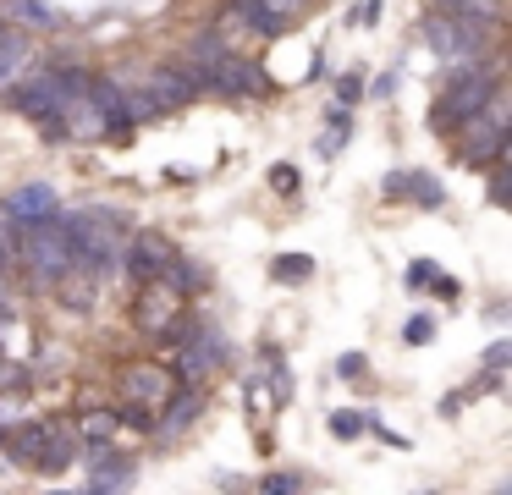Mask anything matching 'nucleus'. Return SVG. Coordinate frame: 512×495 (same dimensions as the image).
<instances>
[{
  "label": "nucleus",
  "mask_w": 512,
  "mask_h": 495,
  "mask_svg": "<svg viewBox=\"0 0 512 495\" xmlns=\"http://www.w3.org/2000/svg\"><path fill=\"white\" fill-rule=\"evenodd\" d=\"M72 248V270L105 275L122 264V215L116 209H78V215H56Z\"/></svg>",
  "instance_id": "nucleus-1"
},
{
  "label": "nucleus",
  "mask_w": 512,
  "mask_h": 495,
  "mask_svg": "<svg viewBox=\"0 0 512 495\" xmlns=\"http://www.w3.org/2000/svg\"><path fill=\"white\" fill-rule=\"evenodd\" d=\"M452 132H457V165L485 171L490 160H501V154H507V105L490 94L485 105H479L474 116H463Z\"/></svg>",
  "instance_id": "nucleus-2"
},
{
  "label": "nucleus",
  "mask_w": 512,
  "mask_h": 495,
  "mask_svg": "<svg viewBox=\"0 0 512 495\" xmlns=\"http://www.w3.org/2000/svg\"><path fill=\"white\" fill-rule=\"evenodd\" d=\"M501 88V77H496V66H485V61H474V66H457L452 72V83L441 88V99H435V110H430V127L435 132H452L463 116H474L479 105H485L490 94Z\"/></svg>",
  "instance_id": "nucleus-3"
},
{
  "label": "nucleus",
  "mask_w": 512,
  "mask_h": 495,
  "mask_svg": "<svg viewBox=\"0 0 512 495\" xmlns=\"http://www.w3.org/2000/svg\"><path fill=\"white\" fill-rule=\"evenodd\" d=\"M78 88H89V72H78V66H50V72H23L6 94H12L17 116L45 121L50 110H56L67 94H78Z\"/></svg>",
  "instance_id": "nucleus-4"
},
{
  "label": "nucleus",
  "mask_w": 512,
  "mask_h": 495,
  "mask_svg": "<svg viewBox=\"0 0 512 495\" xmlns=\"http://www.w3.org/2000/svg\"><path fill=\"white\" fill-rule=\"evenodd\" d=\"M144 292H138L133 303V325L144 330L149 341H166V347H177L182 330H188V314H182V292L160 275V281H138Z\"/></svg>",
  "instance_id": "nucleus-5"
},
{
  "label": "nucleus",
  "mask_w": 512,
  "mask_h": 495,
  "mask_svg": "<svg viewBox=\"0 0 512 495\" xmlns=\"http://www.w3.org/2000/svg\"><path fill=\"white\" fill-rule=\"evenodd\" d=\"M23 264L34 281L56 286L61 275H72V248H67V231H61V220H39V226H23Z\"/></svg>",
  "instance_id": "nucleus-6"
},
{
  "label": "nucleus",
  "mask_w": 512,
  "mask_h": 495,
  "mask_svg": "<svg viewBox=\"0 0 512 495\" xmlns=\"http://www.w3.org/2000/svg\"><path fill=\"white\" fill-rule=\"evenodd\" d=\"M424 44H430L441 61H479V50H485V28L479 22L463 17H430L424 22Z\"/></svg>",
  "instance_id": "nucleus-7"
},
{
  "label": "nucleus",
  "mask_w": 512,
  "mask_h": 495,
  "mask_svg": "<svg viewBox=\"0 0 512 495\" xmlns=\"http://www.w3.org/2000/svg\"><path fill=\"white\" fill-rule=\"evenodd\" d=\"M177 347H182V363H177L182 385H204V374H215L226 363V341L215 325H188Z\"/></svg>",
  "instance_id": "nucleus-8"
},
{
  "label": "nucleus",
  "mask_w": 512,
  "mask_h": 495,
  "mask_svg": "<svg viewBox=\"0 0 512 495\" xmlns=\"http://www.w3.org/2000/svg\"><path fill=\"white\" fill-rule=\"evenodd\" d=\"M177 391V380H171L166 369H155V363H138V369L122 374V413H160V402Z\"/></svg>",
  "instance_id": "nucleus-9"
},
{
  "label": "nucleus",
  "mask_w": 512,
  "mask_h": 495,
  "mask_svg": "<svg viewBox=\"0 0 512 495\" xmlns=\"http://www.w3.org/2000/svg\"><path fill=\"white\" fill-rule=\"evenodd\" d=\"M204 83H210L215 94H232V99H243V94H270L265 66H259V61H237V55H221L215 66H204Z\"/></svg>",
  "instance_id": "nucleus-10"
},
{
  "label": "nucleus",
  "mask_w": 512,
  "mask_h": 495,
  "mask_svg": "<svg viewBox=\"0 0 512 495\" xmlns=\"http://www.w3.org/2000/svg\"><path fill=\"white\" fill-rule=\"evenodd\" d=\"M199 88H210V83H204V66H160V72H149V94H155L160 110L188 105Z\"/></svg>",
  "instance_id": "nucleus-11"
},
{
  "label": "nucleus",
  "mask_w": 512,
  "mask_h": 495,
  "mask_svg": "<svg viewBox=\"0 0 512 495\" xmlns=\"http://www.w3.org/2000/svg\"><path fill=\"white\" fill-rule=\"evenodd\" d=\"M171 259H177V248H171V237H160V231H138L133 248H127L133 281H160V275L171 270Z\"/></svg>",
  "instance_id": "nucleus-12"
},
{
  "label": "nucleus",
  "mask_w": 512,
  "mask_h": 495,
  "mask_svg": "<svg viewBox=\"0 0 512 495\" xmlns=\"http://www.w3.org/2000/svg\"><path fill=\"white\" fill-rule=\"evenodd\" d=\"M50 215H61V204H56V187H45V182H28L6 198V220L12 226H39Z\"/></svg>",
  "instance_id": "nucleus-13"
},
{
  "label": "nucleus",
  "mask_w": 512,
  "mask_h": 495,
  "mask_svg": "<svg viewBox=\"0 0 512 495\" xmlns=\"http://www.w3.org/2000/svg\"><path fill=\"white\" fill-rule=\"evenodd\" d=\"M78 451H83L78 429L61 424V418H45V446H39V462H34V468H39V473H67Z\"/></svg>",
  "instance_id": "nucleus-14"
},
{
  "label": "nucleus",
  "mask_w": 512,
  "mask_h": 495,
  "mask_svg": "<svg viewBox=\"0 0 512 495\" xmlns=\"http://www.w3.org/2000/svg\"><path fill=\"white\" fill-rule=\"evenodd\" d=\"M127 484H133V457L94 446V473H89V490H94V495H105V490H127Z\"/></svg>",
  "instance_id": "nucleus-15"
},
{
  "label": "nucleus",
  "mask_w": 512,
  "mask_h": 495,
  "mask_svg": "<svg viewBox=\"0 0 512 495\" xmlns=\"http://www.w3.org/2000/svg\"><path fill=\"white\" fill-rule=\"evenodd\" d=\"M160 407H166V424H160V435H182V429H188L193 424V418H199V407H204V396H199V385H182V391H171L166 396V402H160Z\"/></svg>",
  "instance_id": "nucleus-16"
},
{
  "label": "nucleus",
  "mask_w": 512,
  "mask_h": 495,
  "mask_svg": "<svg viewBox=\"0 0 512 495\" xmlns=\"http://www.w3.org/2000/svg\"><path fill=\"white\" fill-rule=\"evenodd\" d=\"M23 72H28V39L0 33V94H6V88H12Z\"/></svg>",
  "instance_id": "nucleus-17"
},
{
  "label": "nucleus",
  "mask_w": 512,
  "mask_h": 495,
  "mask_svg": "<svg viewBox=\"0 0 512 495\" xmlns=\"http://www.w3.org/2000/svg\"><path fill=\"white\" fill-rule=\"evenodd\" d=\"M402 198H413L419 209H441L446 204V187L424 171H402Z\"/></svg>",
  "instance_id": "nucleus-18"
},
{
  "label": "nucleus",
  "mask_w": 512,
  "mask_h": 495,
  "mask_svg": "<svg viewBox=\"0 0 512 495\" xmlns=\"http://www.w3.org/2000/svg\"><path fill=\"white\" fill-rule=\"evenodd\" d=\"M116 424H122L116 413H105V407H94V413H83V424H78V440H83V446H111Z\"/></svg>",
  "instance_id": "nucleus-19"
},
{
  "label": "nucleus",
  "mask_w": 512,
  "mask_h": 495,
  "mask_svg": "<svg viewBox=\"0 0 512 495\" xmlns=\"http://www.w3.org/2000/svg\"><path fill=\"white\" fill-rule=\"evenodd\" d=\"M408 286H435L441 297H457V281H452V275H441L430 259H413L408 264Z\"/></svg>",
  "instance_id": "nucleus-20"
},
{
  "label": "nucleus",
  "mask_w": 512,
  "mask_h": 495,
  "mask_svg": "<svg viewBox=\"0 0 512 495\" xmlns=\"http://www.w3.org/2000/svg\"><path fill=\"white\" fill-rule=\"evenodd\" d=\"M39 446H45V424H23V429L12 435V457L28 462V468L39 462Z\"/></svg>",
  "instance_id": "nucleus-21"
},
{
  "label": "nucleus",
  "mask_w": 512,
  "mask_h": 495,
  "mask_svg": "<svg viewBox=\"0 0 512 495\" xmlns=\"http://www.w3.org/2000/svg\"><path fill=\"white\" fill-rule=\"evenodd\" d=\"M325 424H331V435H336V440H358V435H364V413H353V407H336V413L325 418Z\"/></svg>",
  "instance_id": "nucleus-22"
},
{
  "label": "nucleus",
  "mask_w": 512,
  "mask_h": 495,
  "mask_svg": "<svg viewBox=\"0 0 512 495\" xmlns=\"http://www.w3.org/2000/svg\"><path fill=\"white\" fill-rule=\"evenodd\" d=\"M507 198H512V171H507V160H490V204L507 209Z\"/></svg>",
  "instance_id": "nucleus-23"
},
{
  "label": "nucleus",
  "mask_w": 512,
  "mask_h": 495,
  "mask_svg": "<svg viewBox=\"0 0 512 495\" xmlns=\"http://www.w3.org/2000/svg\"><path fill=\"white\" fill-rule=\"evenodd\" d=\"M309 270H314V264L303 259V253H281V259L270 264V275H276V281H303Z\"/></svg>",
  "instance_id": "nucleus-24"
},
{
  "label": "nucleus",
  "mask_w": 512,
  "mask_h": 495,
  "mask_svg": "<svg viewBox=\"0 0 512 495\" xmlns=\"http://www.w3.org/2000/svg\"><path fill=\"white\" fill-rule=\"evenodd\" d=\"M402 341H408V347H430V341H435V319L430 314H413L408 330H402Z\"/></svg>",
  "instance_id": "nucleus-25"
},
{
  "label": "nucleus",
  "mask_w": 512,
  "mask_h": 495,
  "mask_svg": "<svg viewBox=\"0 0 512 495\" xmlns=\"http://www.w3.org/2000/svg\"><path fill=\"white\" fill-rule=\"evenodd\" d=\"M12 17H23V22H39V28H50V6H45V0H12Z\"/></svg>",
  "instance_id": "nucleus-26"
},
{
  "label": "nucleus",
  "mask_w": 512,
  "mask_h": 495,
  "mask_svg": "<svg viewBox=\"0 0 512 495\" xmlns=\"http://www.w3.org/2000/svg\"><path fill=\"white\" fill-rule=\"evenodd\" d=\"M270 187H276V193H298L303 176L292 171V165H270Z\"/></svg>",
  "instance_id": "nucleus-27"
},
{
  "label": "nucleus",
  "mask_w": 512,
  "mask_h": 495,
  "mask_svg": "<svg viewBox=\"0 0 512 495\" xmlns=\"http://www.w3.org/2000/svg\"><path fill=\"white\" fill-rule=\"evenodd\" d=\"M259 490L287 495V490H303V479H298V473H265V479H259Z\"/></svg>",
  "instance_id": "nucleus-28"
},
{
  "label": "nucleus",
  "mask_w": 512,
  "mask_h": 495,
  "mask_svg": "<svg viewBox=\"0 0 512 495\" xmlns=\"http://www.w3.org/2000/svg\"><path fill=\"white\" fill-rule=\"evenodd\" d=\"M193 55H199L204 66H215V61H221V55H226V44L215 39V33H204V39H193Z\"/></svg>",
  "instance_id": "nucleus-29"
},
{
  "label": "nucleus",
  "mask_w": 512,
  "mask_h": 495,
  "mask_svg": "<svg viewBox=\"0 0 512 495\" xmlns=\"http://www.w3.org/2000/svg\"><path fill=\"white\" fill-rule=\"evenodd\" d=\"M485 363H490V369H507V363H512V341H490Z\"/></svg>",
  "instance_id": "nucleus-30"
},
{
  "label": "nucleus",
  "mask_w": 512,
  "mask_h": 495,
  "mask_svg": "<svg viewBox=\"0 0 512 495\" xmlns=\"http://www.w3.org/2000/svg\"><path fill=\"white\" fill-rule=\"evenodd\" d=\"M336 374H347V380H358V374H364V352H347V358H336Z\"/></svg>",
  "instance_id": "nucleus-31"
},
{
  "label": "nucleus",
  "mask_w": 512,
  "mask_h": 495,
  "mask_svg": "<svg viewBox=\"0 0 512 495\" xmlns=\"http://www.w3.org/2000/svg\"><path fill=\"white\" fill-rule=\"evenodd\" d=\"M336 94H342V99H347V105H353V99H358V94H364V83H358V77H353V72H347V77H342V83H336Z\"/></svg>",
  "instance_id": "nucleus-32"
},
{
  "label": "nucleus",
  "mask_w": 512,
  "mask_h": 495,
  "mask_svg": "<svg viewBox=\"0 0 512 495\" xmlns=\"http://www.w3.org/2000/svg\"><path fill=\"white\" fill-rule=\"evenodd\" d=\"M259 6H265V11H276V17H292V11L303 6V0H259Z\"/></svg>",
  "instance_id": "nucleus-33"
},
{
  "label": "nucleus",
  "mask_w": 512,
  "mask_h": 495,
  "mask_svg": "<svg viewBox=\"0 0 512 495\" xmlns=\"http://www.w3.org/2000/svg\"><path fill=\"white\" fill-rule=\"evenodd\" d=\"M353 22H380V0H364V6H358V17Z\"/></svg>",
  "instance_id": "nucleus-34"
},
{
  "label": "nucleus",
  "mask_w": 512,
  "mask_h": 495,
  "mask_svg": "<svg viewBox=\"0 0 512 495\" xmlns=\"http://www.w3.org/2000/svg\"><path fill=\"white\" fill-rule=\"evenodd\" d=\"M441 6H452V11H485V0H441Z\"/></svg>",
  "instance_id": "nucleus-35"
}]
</instances>
